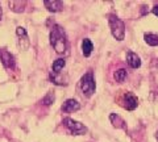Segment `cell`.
I'll return each mask as SVG.
<instances>
[{"instance_id": "cell-9", "label": "cell", "mask_w": 158, "mask_h": 142, "mask_svg": "<svg viewBox=\"0 0 158 142\" xmlns=\"http://www.w3.org/2000/svg\"><path fill=\"white\" fill-rule=\"evenodd\" d=\"M81 109V105H79V103L74 99H69L63 103L62 105V111L66 112V113H71V112H77Z\"/></svg>"}, {"instance_id": "cell-11", "label": "cell", "mask_w": 158, "mask_h": 142, "mask_svg": "<svg viewBox=\"0 0 158 142\" xmlns=\"http://www.w3.org/2000/svg\"><path fill=\"white\" fill-rule=\"evenodd\" d=\"M65 66H66V61L63 59V58H58V59H56V61L53 62V65H52V72H53V74H61Z\"/></svg>"}, {"instance_id": "cell-8", "label": "cell", "mask_w": 158, "mask_h": 142, "mask_svg": "<svg viewBox=\"0 0 158 142\" xmlns=\"http://www.w3.org/2000/svg\"><path fill=\"white\" fill-rule=\"evenodd\" d=\"M44 6H45V8L48 11H50L53 13L61 12L63 9V4H62V2H59V0H45V2H44Z\"/></svg>"}, {"instance_id": "cell-4", "label": "cell", "mask_w": 158, "mask_h": 142, "mask_svg": "<svg viewBox=\"0 0 158 142\" xmlns=\"http://www.w3.org/2000/svg\"><path fill=\"white\" fill-rule=\"evenodd\" d=\"M62 124L65 125L69 130H70V133H71V134L81 136V134L87 133V128L82 124V122L75 121V120H73V119H69V117L63 119V122H62Z\"/></svg>"}, {"instance_id": "cell-5", "label": "cell", "mask_w": 158, "mask_h": 142, "mask_svg": "<svg viewBox=\"0 0 158 142\" xmlns=\"http://www.w3.org/2000/svg\"><path fill=\"white\" fill-rule=\"evenodd\" d=\"M16 34H17V45L21 50H28L29 46H31V41H29V37H28V33L25 30V28L23 26H19L16 29Z\"/></svg>"}, {"instance_id": "cell-19", "label": "cell", "mask_w": 158, "mask_h": 142, "mask_svg": "<svg viewBox=\"0 0 158 142\" xmlns=\"http://www.w3.org/2000/svg\"><path fill=\"white\" fill-rule=\"evenodd\" d=\"M156 138H157V141H158V132H157V133H156Z\"/></svg>"}, {"instance_id": "cell-6", "label": "cell", "mask_w": 158, "mask_h": 142, "mask_svg": "<svg viewBox=\"0 0 158 142\" xmlns=\"http://www.w3.org/2000/svg\"><path fill=\"white\" fill-rule=\"evenodd\" d=\"M0 62H2L3 66L8 68V70H13L15 65H16L15 57L9 51H7L6 49H0Z\"/></svg>"}, {"instance_id": "cell-16", "label": "cell", "mask_w": 158, "mask_h": 142, "mask_svg": "<svg viewBox=\"0 0 158 142\" xmlns=\"http://www.w3.org/2000/svg\"><path fill=\"white\" fill-rule=\"evenodd\" d=\"M54 100H56V95H54V92H48V95L42 99V104L44 105H50L54 103Z\"/></svg>"}, {"instance_id": "cell-18", "label": "cell", "mask_w": 158, "mask_h": 142, "mask_svg": "<svg viewBox=\"0 0 158 142\" xmlns=\"http://www.w3.org/2000/svg\"><path fill=\"white\" fill-rule=\"evenodd\" d=\"M2 16H3V11H2V6H0V20H2Z\"/></svg>"}, {"instance_id": "cell-14", "label": "cell", "mask_w": 158, "mask_h": 142, "mask_svg": "<svg viewBox=\"0 0 158 142\" xmlns=\"http://www.w3.org/2000/svg\"><path fill=\"white\" fill-rule=\"evenodd\" d=\"M145 42L148 43V45L150 46H158V36L157 34H153V33H146L145 36Z\"/></svg>"}, {"instance_id": "cell-3", "label": "cell", "mask_w": 158, "mask_h": 142, "mask_svg": "<svg viewBox=\"0 0 158 142\" xmlns=\"http://www.w3.org/2000/svg\"><path fill=\"white\" fill-rule=\"evenodd\" d=\"M95 88H96V84H95V79H94V75L92 72H87L82 76L81 79V90L83 92V95L86 97H90L94 95L95 92Z\"/></svg>"}, {"instance_id": "cell-17", "label": "cell", "mask_w": 158, "mask_h": 142, "mask_svg": "<svg viewBox=\"0 0 158 142\" xmlns=\"http://www.w3.org/2000/svg\"><path fill=\"white\" fill-rule=\"evenodd\" d=\"M153 13H154L156 16H158V6H156L154 8H153Z\"/></svg>"}, {"instance_id": "cell-7", "label": "cell", "mask_w": 158, "mask_h": 142, "mask_svg": "<svg viewBox=\"0 0 158 142\" xmlns=\"http://www.w3.org/2000/svg\"><path fill=\"white\" fill-rule=\"evenodd\" d=\"M137 104H138V100L135 94L132 92H127V94L123 96V100H121V105L124 107L125 109L128 111H135L137 108Z\"/></svg>"}, {"instance_id": "cell-15", "label": "cell", "mask_w": 158, "mask_h": 142, "mask_svg": "<svg viewBox=\"0 0 158 142\" xmlns=\"http://www.w3.org/2000/svg\"><path fill=\"white\" fill-rule=\"evenodd\" d=\"M125 78H127V70H125V68H118V70L115 72V79H116V82L121 83V82L125 80Z\"/></svg>"}, {"instance_id": "cell-1", "label": "cell", "mask_w": 158, "mask_h": 142, "mask_svg": "<svg viewBox=\"0 0 158 142\" xmlns=\"http://www.w3.org/2000/svg\"><path fill=\"white\" fill-rule=\"evenodd\" d=\"M50 45L58 54H63L67 50V37L65 29L59 25H54L50 30Z\"/></svg>"}, {"instance_id": "cell-10", "label": "cell", "mask_w": 158, "mask_h": 142, "mask_svg": "<svg viewBox=\"0 0 158 142\" xmlns=\"http://www.w3.org/2000/svg\"><path fill=\"white\" fill-rule=\"evenodd\" d=\"M127 62H128V65H129L132 68H138L141 66L140 57H138L136 53H133V51H128L127 53Z\"/></svg>"}, {"instance_id": "cell-13", "label": "cell", "mask_w": 158, "mask_h": 142, "mask_svg": "<svg viewBox=\"0 0 158 142\" xmlns=\"http://www.w3.org/2000/svg\"><path fill=\"white\" fill-rule=\"evenodd\" d=\"M110 120H111V122L113 124V126H115V128H123V129H125V121L123 120L120 116L112 113V115L110 116Z\"/></svg>"}, {"instance_id": "cell-2", "label": "cell", "mask_w": 158, "mask_h": 142, "mask_svg": "<svg viewBox=\"0 0 158 142\" xmlns=\"http://www.w3.org/2000/svg\"><path fill=\"white\" fill-rule=\"evenodd\" d=\"M108 22H110L111 33L117 41H123L125 37V24L121 21L116 14H110L108 16Z\"/></svg>"}, {"instance_id": "cell-12", "label": "cell", "mask_w": 158, "mask_h": 142, "mask_svg": "<svg viewBox=\"0 0 158 142\" xmlns=\"http://www.w3.org/2000/svg\"><path fill=\"white\" fill-rule=\"evenodd\" d=\"M92 50H94L92 42L88 40V38H85V40L82 41V53H83V55H85V57H90Z\"/></svg>"}]
</instances>
